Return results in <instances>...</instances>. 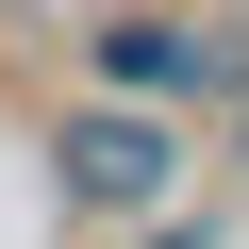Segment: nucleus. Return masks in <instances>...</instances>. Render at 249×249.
<instances>
[{"mask_svg":"<svg viewBox=\"0 0 249 249\" xmlns=\"http://www.w3.org/2000/svg\"><path fill=\"white\" fill-rule=\"evenodd\" d=\"M50 166H67L83 216H166V199H183V116L83 83V100H67V133H50Z\"/></svg>","mask_w":249,"mask_h":249,"instance_id":"obj_2","label":"nucleus"},{"mask_svg":"<svg viewBox=\"0 0 249 249\" xmlns=\"http://www.w3.org/2000/svg\"><path fill=\"white\" fill-rule=\"evenodd\" d=\"M83 83L100 100H249V17L232 0H100V34H83Z\"/></svg>","mask_w":249,"mask_h":249,"instance_id":"obj_1","label":"nucleus"}]
</instances>
